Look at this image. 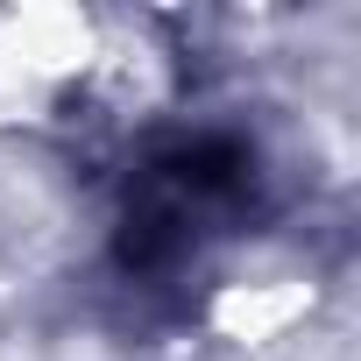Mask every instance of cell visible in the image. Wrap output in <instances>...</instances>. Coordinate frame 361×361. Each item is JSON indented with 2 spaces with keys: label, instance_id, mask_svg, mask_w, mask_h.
I'll list each match as a JSON object with an SVG mask.
<instances>
[{
  "label": "cell",
  "instance_id": "cell-1",
  "mask_svg": "<svg viewBox=\"0 0 361 361\" xmlns=\"http://www.w3.org/2000/svg\"><path fill=\"white\" fill-rule=\"evenodd\" d=\"M248 185H255V156L234 135H192V142L156 149L135 177V199L121 220V262L149 276L177 269L185 255H199L206 234L241 220Z\"/></svg>",
  "mask_w": 361,
  "mask_h": 361
}]
</instances>
